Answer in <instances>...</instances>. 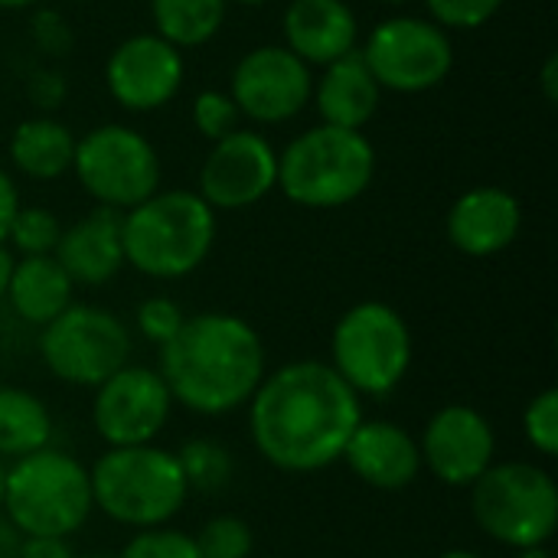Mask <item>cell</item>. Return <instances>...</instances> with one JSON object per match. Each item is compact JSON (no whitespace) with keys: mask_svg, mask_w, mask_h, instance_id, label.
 Segmentation results:
<instances>
[{"mask_svg":"<svg viewBox=\"0 0 558 558\" xmlns=\"http://www.w3.org/2000/svg\"><path fill=\"white\" fill-rule=\"evenodd\" d=\"M360 422V396L330 363L317 360H298L265 373L248 399L255 451L288 474H314L337 464Z\"/></svg>","mask_w":558,"mask_h":558,"instance_id":"6da1fadb","label":"cell"},{"mask_svg":"<svg viewBox=\"0 0 558 558\" xmlns=\"http://www.w3.org/2000/svg\"><path fill=\"white\" fill-rule=\"evenodd\" d=\"M160 379L173 402L216 418L242 409L268 373L258 330L235 317L206 311L186 317L180 333L160 347Z\"/></svg>","mask_w":558,"mask_h":558,"instance_id":"7a4b0ae2","label":"cell"},{"mask_svg":"<svg viewBox=\"0 0 558 558\" xmlns=\"http://www.w3.org/2000/svg\"><path fill=\"white\" fill-rule=\"evenodd\" d=\"M216 209L190 190L154 193L121 216L124 265L147 278L173 281L193 275L213 252Z\"/></svg>","mask_w":558,"mask_h":558,"instance_id":"3957f363","label":"cell"},{"mask_svg":"<svg viewBox=\"0 0 558 558\" xmlns=\"http://www.w3.org/2000/svg\"><path fill=\"white\" fill-rule=\"evenodd\" d=\"M376 177V147L363 131L320 124L278 154V186L304 209H340L360 199Z\"/></svg>","mask_w":558,"mask_h":558,"instance_id":"277c9868","label":"cell"},{"mask_svg":"<svg viewBox=\"0 0 558 558\" xmlns=\"http://www.w3.org/2000/svg\"><path fill=\"white\" fill-rule=\"evenodd\" d=\"M92 504L131 530L167 526L186 504L190 487L173 451L137 445L108 448L88 471Z\"/></svg>","mask_w":558,"mask_h":558,"instance_id":"5b68a950","label":"cell"},{"mask_svg":"<svg viewBox=\"0 0 558 558\" xmlns=\"http://www.w3.org/2000/svg\"><path fill=\"white\" fill-rule=\"evenodd\" d=\"M88 468L56 448L16 458L3 481V513L20 536L69 539L92 517Z\"/></svg>","mask_w":558,"mask_h":558,"instance_id":"8992f818","label":"cell"},{"mask_svg":"<svg viewBox=\"0 0 558 558\" xmlns=\"http://www.w3.org/2000/svg\"><path fill=\"white\" fill-rule=\"evenodd\" d=\"M474 523L510 549H539L556 536L558 487L549 471L526 461L490 464L471 484Z\"/></svg>","mask_w":558,"mask_h":558,"instance_id":"52a82bcc","label":"cell"},{"mask_svg":"<svg viewBox=\"0 0 558 558\" xmlns=\"http://www.w3.org/2000/svg\"><path fill=\"white\" fill-rule=\"evenodd\" d=\"M333 369L356 396H389L412 366V333L405 317L383 304H353L330 337Z\"/></svg>","mask_w":558,"mask_h":558,"instance_id":"ba28073f","label":"cell"},{"mask_svg":"<svg viewBox=\"0 0 558 558\" xmlns=\"http://www.w3.org/2000/svg\"><path fill=\"white\" fill-rule=\"evenodd\" d=\"M43 366L69 386L98 389L108 376L128 366L131 333L105 307L69 304L56 320H49L39 333Z\"/></svg>","mask_w":558,"mask_h":558,"instance_id":"9c48e42d","label":"cell"},{"mask_svg":"<svg viewBox=\"0 0 558 558\" xmlns=\"http://www.w3.org/2000/svg\"><path fill=\"white\" fill-rule=\"evenodd\" d=\"M72 170L98 206L118 213L134 209L160 190V157L154 144L124 124H101L75 141Z\"/></svg>","mask_w":558,"mask_h":558,"instance_id":"30bf717a","label":"cell"},{"mask_svg":"<svg viewBox=\"0 0 558 558\" xmlns=\"http://www.w3.org/2000/svg\"><path fill=\"white\" fill-rule=\"evenodd\" d=\"M379 88L418 95L441 85L454 69L448 29L422 16H392L379 23L360 49Z\"/></svg>","mask_w":558,"mask_h":558,"instance_id":"8fae6325","label":"cell"},{"mask_svg":"<svg viewBox=\"0 0 558 558\" xmlns=\"http://www.w3.org/2000/svg\"><path fill=\"white\" fill-rule=\"evenodd\" d=\"M173 399L157 369L121 366L95 389L92 425L108 448L150 445L170 422Z\"/></svg>","mask_w":558,"mask_h":558,"instance_id":"7c38bea8","label":"cell"},{"mask_svg":"<svg viewBox=\"0 0 558 558\" xmlns=\"http://www.w3.org/2000/svg\"><path fill=\"white\" fill-rule=\"evenodd\" d=\"M229 95L242 118L255 124H281L307 108L314 75L311 65L288 46H255L239 59Z\"/></svg>","mask_w":558,"mask_h":558,"instance_id":"4fadbf2b","label":"cell"},{"mask_svg":"<svg viewBox=\"0 0 558 558\" xmlns=\"http://www.w3.org/2000/svg\"><path fill=\"white\" fill-rule=\"evenodd\" d=\"M278 186V150L258 131H232L216 141L199 170V196L213 209H248Z\"/></svg>","mask_w":558,"mask_h":558,"instance_id":"5bb4252c","label":"cell"},{"mask_svg":"<svg viewBox=\"0 0 558 558\" xmlns=\"http://www.w3.org/2000/svg\"><path fill=\"white\" fill-rule=\"evenodd\" d=\"M183 52L157 33L128 36L105 65L111 98L128 111H157L170 105L183 85Z\"/></svg>","mask_w":558,"mask_h":558,"instance_id":"9a60e30c","label":"cell"},{"mask_svg":"<svg viewBox=\"0 0 558 558\" xmlns=\"http://www.w3.org/2000/svg\"><path fill=\"white\" fill-rule=\"evenodd\" d=\"M422 464L448 484V487H471L497 454V438L490 422L471 405H445L438 409L418 441Z\"/></svg>","mask_w":558,"mask_h":558,"instance_id":"2e32d148","label":"cell"},{"mask_svg":"<svg viewBox=\"0 0 558 558\" xmlns=\"http://www.w3.org/2000/svg\"><path fill=\"white\" fill-rule=\"evenodd\" d=\"M520 199L500 186H477L454 199L448 213V239L471 258H490L510 248L520 235Z\"/></svg>","mask_w":558,"mask_h":558,"instance_id":"e0dca14e","label":"cell"},{"mask_svg":"<svg viewBox=\"0 0 558 558\" xmlns=\"http://www.w3.org/2000/svg\"><path fill=\"white\" fill-rule=\"evenodd\" d=\"M350 471L376 490H405L422 471L418 441L396 422H360L343 458Z\"/></svg>","mask_w":558,"mask_h":558,"instance_id":"ac0fdd59","label":"cell"},{"mask_svg":"<svg viewBox=\"0 0 558 558\" xmlns=\"http://www.w3.org/2000/svg\"><path fill=\"white\" fill-rule=\"evenodd\" d=\"M121 216L118 209L98 206L69 229H62L52 258L82 288H101L124 268V245H121Z\"/></svg>","mask_w":558,"mask_h":558,"instance_id":"d6986e66","label":"cell"},{"mask_svg":"<svg viewBox=\"0 0 558 558\" xmlns=\"http://www.w3.org/2000/svg\"><path fill=\"white\" fill-rule=\"evenodd\" d=\"M356 13L347 0H291L284 10V46L307 65H330L356 49Z\"/></svg>","mask_w":558,"mask_h":558,"instance_id":"ffe728a7","label":"cell"},{"mask_svg":"<svg viewBox=\"0 0 558 558\" xmlns=\"http://www.w3.org/2000/svg\"><path fill=\"white\" fill-rule=\"evenodd\" d=\"M314 105L324 118V124L333 128H350V131H363L383 101V88L373 78L366 59L360 49L340 56L337 62L324 65V75L314 82Z\"/></svg>","mask_w":558,"mask_h":558,"instance_id":"44dd1931","label":"cell"},{"mask_svg":"<svg viewBox=\"0 0 558 558\" xmlns=\"http://www.w3.org/2000/svg\"><path fill=\"white\" fill-rule=\"evenodd\" d=\"M72 291H75L72 278L62 271V265L52 255H29L13 265L7 301L23 324L46 327L72 304Z\"/></svg>","mask_w":558,"mask_h":558,"instance_id":"7402d4cb","label":"cell"},{"mask_svg":"<svg viewBox=\"0 0 558 558\" xmlns=\"http://www.w3.org/2000/svg\"><path fill=\"white\" fill-rule=\"evenodd\" d=\"M75 137L56 118H26L10 137V160L29 180H59L72 170Z\"/></svg>","mask_w":558,"mask_h":558,"instance_id":"603a6c76","label":"cell"},{"mask_svg":"<svg viewBox=\"0 0 558 558\" xmlns=\"http://www.w3.org/2000/svg\"><path fill=\"white\" fill-rule=\"evenodd\" d=\"M52 415L39 396L16 386H0V458H26L49 448Z\"/></svg>","mask_w":558,"mask_h":558,"instance_id":"cb8c5ba5","label":"cell"},{"mask_svg":"<svg viewBox=\"0 0 558 558\" xmlns=\"http://www.w3.org/2000/svg\"><path fill=\"white\" fill-rule=\"evenodd\" d=\"M150 16L157 36L177 49H193L219 33L226 20V0H150Z\"/></svg>","mask_w":558,"mask_h":558,"instance_id":"d4e9b609","label":"cell"},{"mask_svg":"<svg viewBox=\"0 0 558 558\" xmlns=\"http://www.w3.org/2000/svg\"><path fill=\"white\" fill-rule=\"evenodd\" d=\"M177 461H180V468H183L186 487H190V490H199V494L226 490L229 481H232V471H235L229 448H222L219 441H209V438H193V441H186V445L177 451Z\"/></svg>","mask_w":558,"mask_h":558,"instance_id":"484cf974","label":"cell"},{"mask_svg":"<svg viewBox=\"0 0 558 558\" xmlns=\"http://www.w3.org/2000/svg\"><path fill=\"white\" fill-rule=\"evenodd\" d=\"M62 235V222L56 219V213L43 209V206H20L13 216V226L7 232V242L23 255H52Z\"/></svg>","mask_w":558,"mask_h":558,"instance_id":"4316f807","label":"cell"},{"mask_svg":"<svg viewBox=\"0 0 558 558\" xmlns=\"http://www.w3.org/2000/svg\"><path fill=\"white\" fill-rule=\"evenodd\" d=\"M196 539V549L203 558H248L252 556V530L239 517H213Z\"/></svg>","mask_w":558,"mask_h":558,"instance_id":"83f0119b","label":"cell"},{"mask_svg":"<svg viewBox=\"0 0 558 558\" xmlns=\"http://www.w3.org/2000/svg\"><path fill=\"white\" fill-rule=\"evenodd\" d=\"M239 121H242V111H239V105L232 101L229 92L206 88V92H199L193 98V124L213 144L222 141V137H229L232 131H239Z\"/></svg>","mask_w":558,"mask_h":558,"instance_id":"f1b7e54d","label":"cell"},{"mask_svg":"<svg viewBox=\"0 0 558 558\" xmlns=\"http://www.w3.org/2000/svg\"><path fill=\"white\" fill-rule=\"evenodd\" d=\"M118 558H203L196 549V539L190 533L170 530V526H154L141 530Z\"/></svg>","mask_w":558,"mask_h":558,"instance_id":"f546056e","label":"cell"},{"mask_svg":"<svg viewBox=\"0 0 558 558\" xmlns=\"http://www.w3.org/2000/svg\"><path fill=\"white\" fill-rule=\"evenodd\" d=\"M523 432L526 441L543 454V458H556L558 454V392L546 389L539 392L526 412H523Z\"/></svg>","mask_w":558,"mask_h":558,"instance_id":"4dcf8cb0","label":"cell"},{"mask_svg":"<svg viewBox=\"0 0 558 558\" xmlns=\"http://www.w3.org/2000/svg\"><path fill=\"white\" fill-rule=\"evenodd\" d=\"M425 3L441 29H477L490 23L504 7V0H425Z\"/></svg>","mask_w":558,"mask_h":558,"instance_id":"1f68e13d","label":"cell"},{"mask_svg":"<svg viewBox=\"0 0 558 558\" xmlns=\"http://www.w3.org/2000/svg\"><path fill=\"white\" fill-rule=\"evenodd\" d=\"M137 330L144 333V340H150L154 347H163L170 343L180 327H183V311L180 304H173L170 298H147L141 307H137Z\"/></svg>","mask_w":558,"mask_h":558,"instance_id":"d6a6232c","label":"cell"},{"mask_svg":"<svg viewBox=\"0 0 558 558\" xmlns=\"http://www.w3.org/2000/svg\"><path fill=\"white\" fill-rule=\"evenodd\" d=\"M16 558H75L72 546L56 536H23Z\"/></svg>","mask_w":558,"mask_h":558,"instance_id":"836d02e7","label":"cell"},{"mask_svg":"<svg viewBox=\"0 0 558 558\" xmlns=\"http://www.w3.org/2000/svg\"><path fill=\"white\" fill-rule=\"evenodd\" d=\"M20 209V190L10 180V173L0 167V242H7V232L13 226V216Z\"/></svg>","mask_w":558,"mask_h":558,"instance_id":"e575fe53","label":"cell"},{"mask_svg":"<svg viewBox=\"0 0 558 558\" xmlns=\"http://www.w3.org/2000/svg\"><path fill=\"white\" fill-rule=\"evenodd\" d=\"M539 82H543V95H546V101L549 105H556L558 101V56H546V62H543V72H539Z\"/></svg>","mask_w":558,"mask_h":558,"instance_id":"d590c367","label":"cell"},{"mask_svg":"<svg viewBox=\"0 0 558 558\" xmlns=\"http://www.w3.org/2000/svg\"><path fill=\"white\" fill-rule=\"evenodd\" d=\"M20 539H23V536H20L10 523H0V558H16Z\"/></svg>","mask_w":558,"mask_h":558,"instance_id":"8d00e7d4","label":"cell"},{"mask_svg":"<svg viewBox=\"0 0 558 558\" xmlns=\"http://www.w3.org/2000/svg\"><path fill=\"white\" fill-rule=\"evenodd\" d=\"M13 252L7 248V242H0V298H7V284H10V275H13Z\"/></svg>","mask_w":558,"mask_h":558,"instance_id":"74e56055","label":"cell"},{"mask_svg":"<svg viewBox=\"0 0 558 558\" xmlns=\"http://www.w3.org/2000/svg\"><path fill=\"white\" fill-rule=\"evenodd\" d=\"M517 558H553V556H549V549H546V546H539V549H520Z\"/></svg>","mask_w":558,"mask_h":558,"instance_id":"f35d334b","label":"cell"},{"mask_svg":"<svg viewBox=\"0 0 558 558\" xmlns=\"http://www.w3.org/2000/svg\"><path fill=\"white\" fill-rule=\"evenodd\" d=\"M36 0H0V10H23V7H33Z\"/></svg>","mask_w":558,"mask_h":558,"instance_id":"ab89813d","label":"cell"},{"mask_svg":"<svg viewBox=\"0 0 558 558\" xmlns=\"http://www.w3.org/2000/svg\"><path fill=\"white\" fill-rule=\"evenodd\" d=\"M438 558H484V556H477V553H471V549H451V553H441Z\"/></svg>","mask_w":558,"mask_h":558,"instance_id":"60d3db41","label":"cell"},{"mask_svg":"<svg viewBox=\"0 0 558 558\" xmlns=\"http://www.w3.org/2000/svg\"><path fill=\"white\" fill-rule=\"evenodd\" d=\"M3 481H7V468L0 461V513H3Z\"/></svg>","mask_w":558,"mask_h":558,"instance_id":"b9f144b4","label":"cell"},{"mask_svg":"<svg viewBox=\"0 0 558 558\" xmlns=\"http://www.w3.org/2000/svg\"><path fill=\"white\" fill-rule=\"evenodd\" d=\"M229 3V0H226ZM235 3H245V7H258V3H268V0H235Z\"/></svg>","mask_w":558,"mask_h":558,"instance_id":"7bdbcfd3","label":"cell"},{"mask_svg":"<svg viewBox=\"0 0 558 558\" xmlns=\"http://www.w3.org/2000/svg\"><path fill=\"white\" fill-rule=\"evenodd\" d=\"M383 3H405V0H383Z\"/></svg>","mask_w":558,"mask_h":558,"instance_id":"ee69618b","label":"cell"},{"mask_svg":"<svg viewBox=\"0 0 558 558\" xmlns=\"http://www.w3.org/2000/svg\"><path fill=\"white\" fill-rule=\"evenodd\" d=\"M88 558H118V556H88Z\"/></svg>","mask_w":558,"mask_h":558,"instance_id":"f6af8a7d","label":"cell"}]
</instances>
